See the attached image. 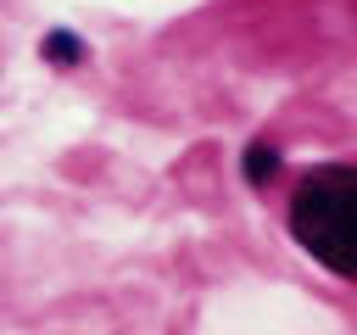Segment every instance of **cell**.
Here are the masks:
<instances>
[{"instance_id": "obj_1", "label": "cell", "mask_w": 357, "mask_h": 335, "mask_svg": "<svg viewBox=\"0 0 357 335\" xmlns=\"http://www.w3.org/2000/svg\"><path fill=\"white\" fill-rule=\"evenodd\" d=\"M290 234L335 279L357 274V168L318 162L290 195Z\"/></svg>"}, {"instance_id": "obj_3", "label": "cell", "mask_w": 357, "mask_h": 335, "mask_svg": "<svg viewBox=\"0 0 357 335\" xmlns=\"http://www.w3.org/2000/svg\"><path fill=\"white\" fill-rule=\"evenodd\" d=\"M39 50H45V61H61V67H73V61L84 56V45H78L73 34H45V45H39Z\"/></svg>"}, {"instance_id": "obj_2", "label": "cell", "mask_w": 357, "mask_h": 335, "mask_svg": "<svg viewBox=\"0 0 357 335\" xmlns=\"http://www.w3.org/2000/svg\"><path fill=\"white\" fill-rule=\"evenodd\" d=\"M279 168H284V156H279L268 140H251V145H245V162H240V173H245V184H251V190H268V184L279 179Z\"/></svg>"}]
</instances>
